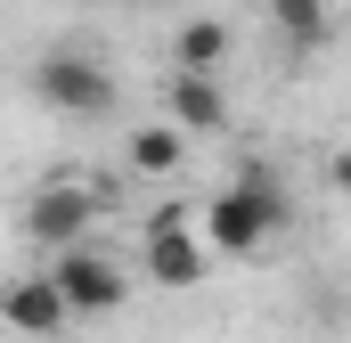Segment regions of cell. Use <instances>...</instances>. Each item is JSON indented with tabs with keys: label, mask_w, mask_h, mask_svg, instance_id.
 <instances>
[{
	"label": "cell",
	"mask_w": 351,
	"mask_h": 343,
	"mask_svg": "<svg viewBox=\"0 0 351 343\" xmlns=\"http://www.w3.org/2000/svg\"><path fill=\"white\" fill-rule=\"evenodd\" d=\"M286 221H294L286 180H278L269 164H237V180H229V188H213V196H204L196 237H204V254H213V261H245V254H262Z\"/></svg>",
	"instance_id": "cell-1"
},
{
	"label": "cell",
	"mask_w": 351,
	"mask_h": 343,
	"mask_svg": "<svg viewBox=\"0 0 351 343\" xmlns=\"http://www.w3.org/2000/svg\"><path fill=\"white\" fill-rule=\"evenodd\" d=\"M33 98H41L49 115H66V123H98V115L114 106V74H106L90 49L58 41V49L33 58Z\"/></svg>",
	"instance_id": "cell-2"
},
{
	"label": "cell",
	"mask_w": 351,
	"mask_h": 343,
	"mask_svg": "<svg viewBox=\"0 0 351 343\" xmlns=\"http://www.w3.org/2000/svg\"><path fill=\"white\" fill-rule=\"evenodd\" d=\"M49 286H58L66 319H114V311L131 303V278L98 254V246H66V254L49 261Z\"/></svg>",
	"instance_id": "cell-3"
},
{
	"label": "cell",
	"mask_w": 351,
	"mask_h": 343,
	"mask_svg": "<svg viewBox=\"0 0 351 343\" xmlns=\"http://www.w3.org/2000/svg\"><path fill=\"white\" fill-rule=\"evenodd\" d=\"M139 261H147V286H164V294H188V286L213 278V254H204L188 213H156L147 237H139Z\"/></svg>",
	"instance_id": "cell-4"
},
{
	"label": "cell",
	"mask_w": 351,
	"mask_h": 343,
	"mask_svg": "<svg viewBox=\"0 0 351 343\" xmlns=\"http://www.w3.org/2000/svg\"><path fill=\"white\" fill-rule=\"evenodd\" d=\"M90 221H98V196H90L82 180H49V188H33V204H25V237L49 246V254L82 246Z\"/></svg>",
	"instance_id": "cell-5"
},
{
	"label": "cell",
	"mask_w": 351,
	"mask_h": 343,
	"mask_svg": "<svg viewBox=\"0 0 351 343\" xmlns=\"http://www.w3.org/2000/svg\"><path fill=\"white\" fill-rule=\"evenodd\" d=\"M164 115H172L180 139H213V131H229V98H221V82H213V74H172Z\"/></svg>",
	"instance_id": "cell-6"
},
{
	"label": "cell",
	"mask_w": 351,
	"mask_h": 343,
	"mask_svg": "<svg viewBox=\"0 0 351 343\" xmlns=\"http://www.w3.org/2000/svg\"><path fill=\"white\" fill-rule=\"evenodd\" d=\"M0 319H8L16 335H33V343L66 335V303H58L49 270H41V278H8V286H0Z\"/></svg>",
	"instance_id": "cell-7"
},
{
	"label": "cell",
	"mask_w": 351,
	"mask_h": 343,
	"mask_svg": "<svg viewBox=\"0 0 351 343\" xmlns=\"http://www.w3.org/2000/svg\"><path fill=\"white\" fill-rule=\"evenodd\" d=\"M172 58H180V74H213V66L229 58V25H221V16H188L172 33Z\"/></svg>",
	"instance_id": "cell-8"
},
{
	"label": "cell",
	"mask_w": 351,
	"mask_h": 343,
	"mask_svg": "<svg viewBox=\"0 0 351 343\" xmlns=\"http://www.w3.org/2000/svg\"><path fill=\"white\" fill-rule=\"evenodd\" d=\"M123 156H131V172H180V156H188V139H180L172 123H139Z\"/></svg>",
	"instance_id": "cell-9"
},
{
	"label": "cell",
	"mask_w": 351,
	"mask_h": 343,
	"mask_svg": "<svg viewBox=\"0 0 351 343\" xmlns=\"http://www.w3.org/2000/svg\"><path fill=\"white\" fill-rule=\"evenodd\" d=\"M269 25H278L294 49H319L335 16H327V0H269Z\"/></svg>",
	"instance_id": "cell-10"
},
{
	"label": "cell",
	"mask_w": 351,
	"mask_h": 343,
	"mask_svg": "<svg viewBox=\"0 0 351 343\" xmlns=\"http://www.w3.org/2000/svg\"><path fill=\"white\" fill-rule=\"evenodd\" d=\"M327 188H343V196H351V147H335V156H327Z\"/></svg>",
	"instance_id": "cell-11"
}]
</instances>
